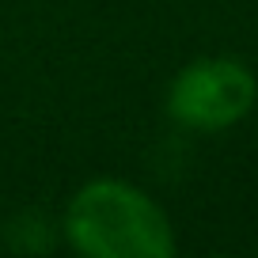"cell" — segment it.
I'll return each mask as SVG.
<instances>
[{
    "mask_svg": "<svg viewBox=\"0 0 258 258\" xmlns=\"http://www.w3.org/2000/svg\"><path fill=\"white\" fill-rule=\"evenodd\" d=\"M61 228L88 258H171L178 250L167 213L121 178L84 182L64 205Z\"/></svg>",
    "mask_w": 258,
    "mask_h": 258,
    "instance_id": "1",
    "label": "cell"
},
{
    "mask_svg": "<svg viewBox=\"0 0 258 258\" xmlns=\"http://www.w3.org/2000/svg\"><path fill=\"white\" fill-rule=\"evenodd\" d=\"M258 103V80L235 57H198L167 88V114L190 133H220L243 121Z\"/></svg>",
    "mask_w": 258,
    "mask_h": 258,
    "instance_id": "2",
    "label": "cell"
}]
</instances>
